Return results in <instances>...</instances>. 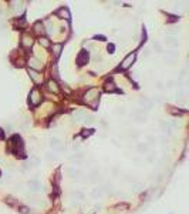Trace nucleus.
Instances as JSON below:
<instances>
[{
	"label": "nucleus",
	"mask_w": 189,
	"mask_h": 214,
	"mask_svg": "<svg viewBox=\"0 0 189 214\" xmlns=\"http://www.w3.org/2000/svg\"><path fill=\"white\" fill-rule=\"evenodd\" d=\"M174 59H175V54H169V56H166V60H168L169 63H172Z\"/></svg>",
	"instance_id": "obj_22"
},
{
	"label": "nucleus",
	"mask_w": 189,
	"mask_h": 214,
	"mask_svg": "<svg viewBox=\"0 0 189 214\" xmlns=\"http://www.w3.org/2000/svg\"><path fill=\"white\" fill-rule=\"evenodd\" d=\"M108 53H114V44H108Z\"/></svg>",
	"instance_id": "obj_25"
},
{
	"label": "nucleus",
	"mask_w": 189,
	"mask_h": 214,
	"mask_svg": "<svg viewBox=\"0 0 189 214\" xmlns=\"http://www.w3.org/2000/svg\"><path fill=\"white\" fill-rule=\"evenodd\" d=\"M67 173L70 174V177H76L77 174H78V171L74 170V169H68V170H67Z\"/></svg>",
	"instance_id": "obj_19"
},
{
	"label": "nucleus",
	"mask_w": 189,
	"mask_h": 214,
	"mask_svg": "<svg viewBox=\"0 0 189 214\" xmlns=\"http://www.w3.org/2000/svg\"><path fill=\"white\" fill-rule=\"evenodd\" d=\"M88 61V51L87 50H81L77 56V64H84Z\"/></svg>",
	"instance_id": "obj_4"
},
{
	"label": "nucleus",
	"mask_w": 189,
	"mask_h": 214,
	"mask_svg": "<svg viewBox=\"0 0 189 214\" xmlns=\"http://www.w3.org/2000/svg\"><path fill=\"white\" fill-rule=\"evenodd\" d=\"M165 42H166L168 46H178V39L176 37H168Z\"/></svg>",
	"instance_id": "obj_12"
},
{
	"label": "nucleus",
	"mask_w": 189,
	"mask_h": 214,
	"mask_svg": "<svg viewBox=\"0 0 189 214\" xmlns=\"http://www.w3.org/2000/svg\"><path fill=\"white\" fill-rule=\"evenodd\" d=\"M98 97H100V93H98V90H95V88L88 90V93L85 94L87 103H91V100H98Z\"/></svg>",
	"instance_id": "obj_3"
},
{
	"label": "nucleus",
	"mask_w": 189,
	"mask_h": 214,
	"mask_svg": "<svg viewBox=\"0 0 189 214\" xmlns=\"http://www.w3.org/2000/svg\"><path fill=\"white\" fill-rule=\"evenodd\" d=\"M29 64H30L33 69H36V70L41 69V63H38V60L37 59H34V57H32V59L29 60Z\"/></svg>",
	"instance_id": "obj_7"
},
{
	"label": "nucleus",
	"mask_w": 189,
	"mask_h": 214,
	"mask_svg": "<svg viewBox=\"0 0 189 214\" xmlns=\"http://www.w3.org/2000/svg\"><path fill=\"white\" fill-rule=\"evenodd\" d=\"M47 87H48L51 91H54V93H58V87H57V84H56V82H54V80H48Z\"/></svg>",
	"instance_id": "obj_10"
},
{
	"label": "nucleus",
	"mask_w": 189,
	"mask_h": 214,
	"mask_svg": "<svg viewBox=\"0 0 189 214\" xmlns=\"http://www.w3.org/2000/svg\"><path fill=\"white\" fill-rule=\"evenodd\" d=\"M73 116L76 117L77 120H82V119H87V113L85 111H82V110H77L73 113Z\"/></svg>",
	"instance_id": "obj_6"
},
{
	"label": "nucleus",
	"mask_w": 189,
	"mask_h": 214,
	"mask_svg": "<svg viewBox=\"0 0 189 214\" xmlns=\"http://www.w3.org/2000/svg\"><path fill=\"white\" fill-rule=\"evenodd\" d=\"M34 30H36L37 33H43V32H44V29H43V24H41L40 22H37V23L34 24Z\"/></svg>",
	"instance_id": "obj_15"
},
{
	"label": "nucleus",
	"mask_w": 189,
	"mask_h": 214,
	"mask_svg": "<svg viewBox=\"0 0 189 214\" xmlns=\"http://www.w3.org/2000/svg\"><path fill=\"white\" fill-rule=\"evenodd\" d=\"M29 74H30V76L33 77V80H36V82L38 80V74L36 73V72H34V70H29Z\"/></svg>",
	"instance_id": "obj_18"
},
{
	"label": "nucleus",
	"mask_w": 189,
	"mask_h": 214,
	"mask_svg": "<svg viewBox=\"0 0 189 214\" xmlns=\"http://www.w3.org/2000/svg\"><path fill=\"white\" fill-rule=\"evenodd\" d=\"M17 210H19L20 213H23V214H29V213H30L27 207H24V206H20V204L17 206Z\"/></svg>",
	"instance_id": "obj_17"
},
{
	"label": "nucleus",
	"mask_w": 189,
	"mask_h": 214,
	"mask_svg": "<svg viewBox=\"0 0 189 214\" xmlns=\"http://www.w3.org/2000/svg\"><path fill=\"white\" fill-rule=\"evenodd\" d=\"M50 144H51L53 149H57V150H60V149L63 147V143H61L58 138H51V143H50Z\"/></svg>",
	"instance_id": "obj_9"
},
{
	"label": "nucleus",
	"mask_w": 189,
	"mask_h": 214,
	"mask_svg": "<svg viewBox=\"0 0 189 214\" xmlns=\"http://www.w3.org/2000/svg\"><path fill=\"white\" fill-rule=\"evenodd\" d=\"M57 14H61L60 17H66V19H68V17H70V14H68V10H67V9H64V7H61V9L57 11Z\"/></svg>",
	"instance_id": "obj_11"
},
{
	"label": "nucleus",
	"mask_w": 189,
	"mask_h": 214,
	"mask_svg": "<svg viewBox=\"0 0 189 214\" xmlns=\"http://www.w3.org/2000/svg\"><path fill=\"white\" fill-rule=\"evenodd\" d=\"M94 39H95V40H105V36H103V34H97V36H94Z\"/></svg>",
	"instance_id": "obj_21"
},
{
	"label": "nucleus",
	"mask_w": 189,
	"mask_h": 214,
	"mask_svg": "<svg viewBox=\"0 0 189 214\" xmlns=\"http://www.w3.org/2000/svg\"><path fill=\"white\" fill-rule=\"evenodd\" d=\"M3 136H4V134H3V130H0V140L3 138Z\"/></svg>",
	"instance_id": "obj_26"
},
{
	"label": "nucleus",
	"mask_w": 189,
	"mask_h": 214,
	"mask_svg": "<svg viewBox=\"0 0 189 214\" xmlns=\"http://www.w3.org/2000/svg\"><path fill=\"white\" fill-rule=\"evenodd\" d=\"M29 188H30L32 191L37 193V191H41V184H40L38 180H32V181L29 183Z\"/></svg>",
	"instance_id": "obj_5"
},
{
	"label": "nucleus",
	"mask_w": 189,
	"mask_h": 214,
	"mask_svg": "<svg viewBox=\"0 0 189 214\" xmlns=\"http://www.w3.org/2000/svg\"><path fill=\"white\" fill-rule=\"evenodd\" d=\"M40 101H41V96H40L37 88H34V90L32 91V94H30V104H32V106H37Z\"/></svg>",
	"instance_id": "obj_2"
},
{
	"label": "nucleus",
	"mask_w": 189,
	"mask_h": 214,
	"mask_svg": "<svg viewBox=\"0 0 189 214\" xmlns=\"http://www.w3.org/2000/svg\"><path fill=\"white\" fill-rule=\"evenodd\" d=\"M94 133V130H88V131H82V137H87V136H90V134H92Z\"/></svg>",
	"instance_id": "obj_23"
},
{
	"label": "nucleus",
	"mask_w": 189,
	"mask_h": 214,
	"mask_svg": "<svg viewBox=\"0 0 189 214\" xmlns=\"http://www.w3.org/2000/svg\"><path fill=\"white\" fill-rule=\"evenodd\" d=\"M172 111V114H184L185 111H182V110H171Z\"/></svg>",
	"instance_id": "obj_24"
},
{
	"label": "nucleus",
	"mask_w": 189,
	"mask_h": 214,
	"mask_svg": "<svg viewBox=\"0 0 189 214\" xmlns=\"http://www.w3.org/2000/svg\"><path fill=\"white\" fill-rule=\"evenodd\" d=\"M40 43H41L44 47H48V44H50V43H48V40H47L46 37H41V39H40Z\"/></svg>",
	"instance_id": "obj_20"
},
{
	"label": "nucleus",
	"mask_w": 189,
	"mask_h": 214,
	"mask_svg": "<svg viewBox=\"0 0 189 214\" xmlns=\"http://www.w3.org/2000/svg\"><path fill=\"white\" fill-rule=\"evenodd\" d=\"M134 60H135V53H131V54H128L125 59H124V61L121 63V66H119V69L121 70H127L132 63H134Z\"/></svg>",
	"instance_id": "obj_1"
},
{
	"label": "nucleus",
	"mask_w": 189,
	"mask_h": 214,
	"mask_svg": "<svg viewBox=\"0 0 189 214\" xmlns=\"http://www.w3.org/2000/svg\"><path fill=\"white\" fill-rule=\"evenodd\" d=\"M105 90L107 91H115L117 88H115V84H114L113 82H107L105 83Z\"/></svg>",
	"instance_id": "obj_13"
},
{
	"label": "nucleus",
	"mask_w": 189,
	"mask_h": 214,
	"mask_svg": "<svg viewBox=\"0 0 189 214\" xmlns=\"http://www.w3.org/2000/svg\"><path fill=\"white\" fill-rule=\"evenodd\" d=\"M53 49H54V54L58 57V56H60V51H61V49H63V46H61V44H56Z\"/></svg>",
	"instance_id": "obj_16"
},
{
	"label": "nucleus",
	"mask_w": 189,
	"mask_h": 214,
	"mask_svg": "<svg viewBox=\"0 0 189 214\" xmlns=\"http://www.w3.org/2000/svg\"><path fill=\"white\" fill-rule=\"evenodd\" d=\"M21 44L24 46V47H30L32 44H33V39L30 37V36H23V40H21Z\"/></svg>",
	"instance_id": "obj_8"
},
{
	"label": "nucleus",
	"mask_w": 189,
	"mask_h": 214,
	"mask_svg": "<svg viewBox=\"0 0 189 214\" xmlns=\"http://www.w3.org/2000/svg\"><path fill=\"white\" fill-rule=\"evenodd\" d=\"M139 104H141V106H147L145 109H151V106H152V103L148 101L147 99H141V100H139Z\"/></svg>",
	"instance_id": "obj_14"
}]
</instances>
